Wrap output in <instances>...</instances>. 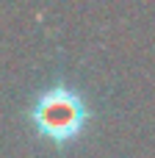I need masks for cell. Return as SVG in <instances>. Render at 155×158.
Listing matches in <instances>:
<instances>
[{"instance_id":"1","label":"cell","mask_w":155,"mask_h":158,"mask_svg":"<svg viewBox=\"0 0 155 158\" xmlns=\"http://www.w3.org/2000/svg\"><path fill=\"white\" fill-rule=\"evenodd\" d=\"M22 117L36 139L64 153L86 136L97 111L94 100L80 83L67 75H55L53 81L31 92Z\"/></svg>"}]
</instances>
